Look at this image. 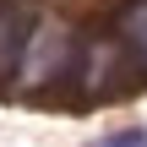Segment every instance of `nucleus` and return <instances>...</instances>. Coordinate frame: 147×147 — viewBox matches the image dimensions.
Listing matches in <instances>:
<instances>
[{
    "label": "nucleus",
    "instance_id": "f257e3e1",
    "mask_svg": "<svg viewBox=\"0 0 147 147\" xmlns=\"http://www.w3.org/2000/svg\"><path fill=\"white\" fill-rule=\"evenodd\" d=\"M71 49H76V38H71L65 22H38L33 38H27V55H22V76L27 82H55Z\"/></svg>",
    "mask_w": 147,
    "mask_h": 147
},
{
    "label": "nucleus",
    "instance_id": "f03ea898",
    "mask_svg": "<svg viewBox=\"0 0 147 147\" xmlns=\"http://www.w3.org/2000/svg\"><path fill=\"white\" fill-rule=\"evenodd\" d=\"M33 27H38V16H33L27 0H5V5H0V76L22 71V55H27Z\"/></svg>",
    "mask_w": 147,
    "mask_h": 147
},
{
    "label": "nucleus",
    "instance_id": "7ed1b4c3",
    "mask_svg": "<svg viewBox=\"0 0 147 147\" xmlns=\"http://www.w3.org/2000/svg\"><path fill=\"white\" fill-rule=\"evenodd\" d=\"M120 38H125V49L136 55V65L147 71V0H136V5L125 11V22H120Z\"/></svg>",
    "mask_w": 147,
    "mask_h": 147
},
{
    "label": "nucleus",
    "instance_id": "20e7f679",
    "mask_svg": "<svg viewBox=\"0 0 147 147\" xmlns=\"http://www.w3.org/2000/svg\"><path fill=\"white\" fill-rule=\"evenodd\" d=\"M93 147H147V131H115V136H104Z\"/></svg>",
    "mask_w": 147,
    "mask_h": 147
}]
</instances>
